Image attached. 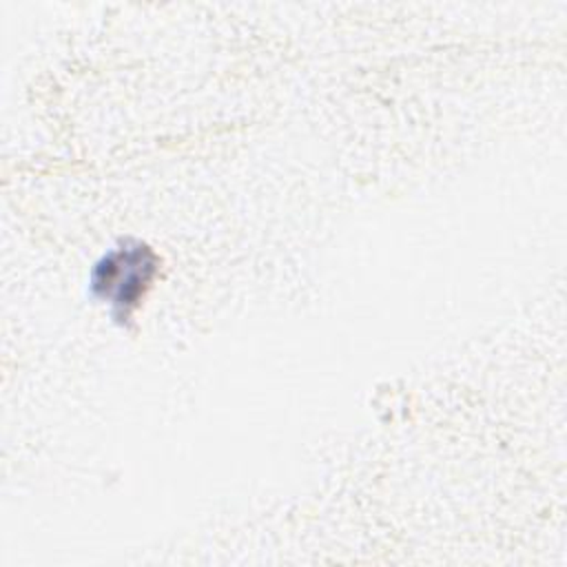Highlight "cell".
Listing matches in <instances>:
<instances>
[{"mask_svg":"<svg viewBox=\"0 0 567 567\" xmlns=\"http://www.w3.org/2000/svg\"><path fill=\"white\" fill-rule=\"evenodd\" d=\"M157 264L148 246L126 241L95 264L91 272L93 295L111 306L115 319H126L148 290Z\"/></svg>","mask_w":567,"mask_h":567,"instance_id":"1","label":"cell"}]
</instances>
